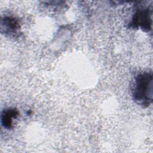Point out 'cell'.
Masks as SVG:
<instances>
[{
  "instance_id": "6da1fadb",
  "label": "cell",
  "mask_w": 153,
  "mask_h": 153,
  "mask_svg": "<svg viewBox=\"0 0 153 153\" xmlns=\"http://www.w3.org/2000/svg\"><path fill=\"white\" fill-rule=\"evenodd\" d=\"M153 75L152 72L137 74L132 90L133 100L139 105L148 107L152 102Z\"/></svg>"
},
{
  "instance_id": "277c9868",
  "label": "cell",
  "mask_w": 153,
  "mask_h": 153,
  "mask_svg": "<svg viewBox=\"0 0 153 153\" xmlns=\"http://www.w3.org/2000/svg\"><path fill=\"white\" fill-rule=\"evenodd\" d=\"M19 114V111L14 108L4 109L1 114V124L2 126L7 129L11 128L13 119L16 118Z\"/></svg>"
},
{
  "instance_id": "3957f363",
  "label": "cell",
  "mask_w": 153,
  "mask_h": 153,
  "mask_svg": "<svg viewBox=\"0 0 153 153\" xmlns=\"http://www.w3.org/2000/svg\"><path fill=\"white\" fill-rule=\"evenodd\" d=\"M20 29L19 22L16 18L6 16L1 19V31L4 33L14 35L19 33Z\"/></svg>"
},
{
  "instance_id": "7a4b0ae2",
  "label": "cell",
  "mask_w": 153,
  "mask_h": 153,
  "mask_svg": "<svg viewBox=\"0 0 153 153\" xmlns=\"http://www.w3.org/2000/svg\"><path fill=\"white\" fill-rule=\"evenodd\" d=\"M152 13L149 8H139L133 14L130 23L133 28H140L145 32L152 30Z\"/></svg>"
}]
</instances>
